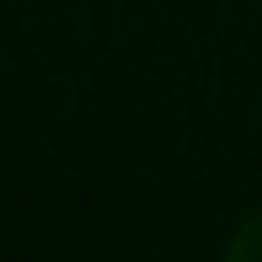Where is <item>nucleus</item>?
Instances as JSON below:
<instances>
[{"instance_id":"nucleus-1","label":"nucleus","mask_w":262,"mask_h":262,"mask_svg":"<svg viewBox=\"0 0 262 262\" xmlns=\"http://www.w3.org/2000/svg\"><path fill=\"white\" fill-rule=\"evenodd\" d=\"M230 257H246V262H262V214L252 225H241L235 230V241H230Z\"/></svg>"}]
</instances>
